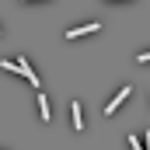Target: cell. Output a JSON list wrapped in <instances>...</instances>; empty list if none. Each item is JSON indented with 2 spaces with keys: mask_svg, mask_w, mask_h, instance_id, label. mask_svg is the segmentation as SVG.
<instances>
[{
  "mask_svg": "<svg viewBox=\"0 0 150 150\" xmlns=\"http://www.w3.org/2000/svg\"><path fill=\"white\" fill-rule=\"evenodd\" d=\"M14 74H21L25 80H32V84L38 87V74L32 70V67H28V59H25V56H18V59H14Z\"/></svg>",
  "mask_w": 150,
  "mask_h": 150,
  "instance_id": "6da1fadb",
  "label": "cell"
},
{
  "mask_svg": "<svg viewBox=\"0 0 150 150\" xmlns=\"http://www.w3.org/2000/svg\"><path fill=\"white\" fill-rule=\"evenodd\" d=\"M129 94H133V87H122V91H119V94H115L112 101H108V105H105V115H112L115 108H119V105H122V101H126V98H129Z\"/></svg>",
  "mask_w": 150,
  "mask_h": 150,
  "instance_id": "7a4b0ae2",
  "label": "cell"
},
{
  "mask_svg": "<svg viewBox=\"0 0 150 150\" xmlns=\"http://www.w3.org/2000/svg\"><path fill=\"white\" fill-rule=\"evenodd\" d=\"M98 28H101V25H98V21H91V25H80V28H70V32H67V38H80V35H91V32H98Z\"/></svg>",
  "mask_w": 150,
  "mask_h": 150,
  "instance_id": "3957f363",
  "label": "cell"
},
{
  "mask_svg": "<svg viewBox=\"0 0 150 150\" xmlns=\"http://www.w3.org/2000/svg\"><path fill=\"white\" fill-rule=\"evenodd\" d=\"M70 115H74V129H84V115H80V105H70Z\"/></svg>",
  "mask_w": 150,
  "mask_h": 150,
  "instance_id": "277c9868",
  "label": "cell"
},
{
  "mask_svg": "<svg viewBox=\"0 0 150 150\" xmlns=\"http://www.w3.org/2000/svg\"><path fill=\"white\" fill-rule=\"evenodd\" d=\"M38 115H42V122H49V101H45V94H38Z\"/></svg>",
  "mask_w": 150,
  "mask_h": 150,
  "instance_id": "5b68a950",
  "label": "cell"
},
{
  "mask_svg": "<svg viewBox=\"0 0 150 150\" xmlns=\"http://www.w3.org/2000/svg\"><path fill=\"white\" fill-rule=\"evenodd\" d=\"M129 147H133V150H140V140H136V136H129Z\"/></svg>",
  "mask_w": 150,
  "mask_h": 150,
  "instance_id": "8992f818",
  "label": "cell"
},
{
  "mask_svg": "<svg viewBox=\"0 0 150 150\" xmlns=\"http://www.w3.org/2000/svg\"><path fill=\"white\" fill-rule=\"evenodd\" d=\"M140 63H150V52H140Z\"/></svg>",
  "mask_w": 150,
  "mask_h": 150,
  "instance_id": "52a82bcc",
  "label": "cell"
},
{
  "mask_svg": "<svg viewBox=\"0 0 150 150\" xmlns=\"http://www.w3.org/2000/svg\"><path fill=\"white\" fill-rule=\"evenodd\" d=\"M21 4H35V0H21Z\"/></svg>",
  "mask_w": 150,
  "mask_h": 150,
  "instance_id": "ba28073f",
  "label": "cell"
},
{
  "mask_svg": "<svg viewBox=\"0 0 150 150\" xmlns=\"http://www.w3.org/2000/svg\"><path fill=\"white\" fill-rule=\"evenodd\" d=\"M105 4H119V0H105Z\"/></svg>",
  "mask_w": 150,
  "mask_h": 150,
  "instance_id": "9c48e42d",
  "label": "cell"
}]
</instances>
